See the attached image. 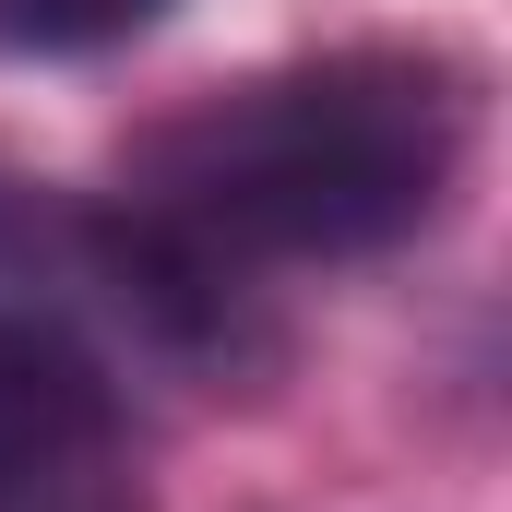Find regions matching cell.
Listing matches in <instances>:
<instances>
[{
  "mask_svg": "<svg viewBox=\"0 0 512 512\" xmlns=\"http://www.w3.org/2000/svg\"><path fill=\"white\" fill-rule=\"evenodd\" d=\"M477 72L441 48H322L239 72L120 155V191L84 227L96 310L143 346L227 358L274 274L382 262L465 191Z\"/></svg>",
  "mask_w": 512,
  "mask_h": 512,
  "instance_id": "6da1fadb",
  "label": "cell"
},
{
  "mask_svg": "<svg viewBox=\"0 0 512 512\" xmlns=\"http://www.w3.org/2000/svg\"><path fill=\"white\" fill-rule=\"evenodd\" d=\"M167 12L179 0H0V60H108Z\"/></svg>",
  "mask_w": 512,
  "mask_h": 512,
  "instance_id": "7a4b0ae2",
  "label": "cell"
}]
</instances>
